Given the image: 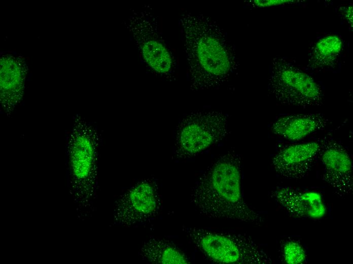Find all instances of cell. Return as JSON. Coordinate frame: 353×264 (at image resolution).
<instances>
[{
    "instance_id": "1",
    "label": "cell",
    "mask_w": 353,
    "mask_h": 264,
    "mask_svg": "<svg viewBox=\"0 0 353 264\" xmlns=\"http://www.w3.org/2000/svg\"><path fill=\"white\" fill-rule=\"evenodd\" d=\"M180 23L191 89L201 90L220 86L237 67L235 52L226 34L215 21L202 14L184 13Z\"/></svg>"
},
{
    "instance_id": "2",
    "label": "cell",
    "mask_w": 353,
    "mask_h": 264,
    "mask_svg": "<svg viewBox=\"0 0 353 264\" xmlns=\"http://www.w3.org/2000/svg\"><path fill=\"white\" fill-rule=\"evenodd\" d=\"M241 157L233 151L221 155L208 167L192 188L190 199L202 215L261 225L264 219L244 199Z\"/></svg>"
},
{
    "instance_id": "3",
    "label": "cell",
    "mask_w": 353,
    "mask_h": 264,
    "mask_svg": "<svg viewBox=\"0 0 353 264\" xmlns=\"http://www.w3.org/2000/svg\"><path fill=\"white\" fill-rule=\"evenodd\" d=\"M183 231L208 259L222 264H270L271 257L246 235L183 226Z\"/></svg>"
},
{
    "instance_id": "4",
    "label": "cell",
    "mask_w": 353,
    "mask_h": 264,
    "mask_svg": "<svg viewBox=\"0 0 353 264\" xmlns=\"http://www.w3.org/2000/svg\"><path fill=\"white\" fill-rule=\"evenodd\" d=\"M268 88L275 100L285 105L303 108L320 106L324 100L321 84L285 57L272 59Z\"/></svg>"
},
{
    "instance_id": "5",
    "label": "cell",
    "mask_w": 353,
    "mask_h": 264,
    "mask_svg": "<svg viewBox=\"0 0 353 264\" xmlns=\"http://www.w3.org/2000/svg\"><path fill=\"white\" fill-rule=\"evenodd\" d=\"M228 133L227 117L223 112L215 110L192 112L178 126L175 155L179 158L196 156L222 140Z\"/></svg>"
},
{
    "instance_id": "6",
    "label": "cell",
    "mask_w": 353,
    "mask_h": 264,
    "mask_svg": "<svg viewBox=\"0 0 353 264\" xmlns=\"http://www.w3.org/2000/svg\"><path fill=\"white\" fill-rule=\"evenodd\" d=\"M99 137L94 127L84 120L75 126L70 138V162L73 177L87 191L93 190Z\"/></svg>"
},
{
    "instance_id": "7",
    "label": "cell",
    "mask_w": 353,
    "mask_h": 264,
    "mask_svg": "<svg viewBox=\"0 0 353 264\" xmlns=\"http://www.w3.org/2000/svg\"><path fill=\"white\" fill-rule=\"evenodd\" d=\"M161 207L156 183L144 179L131 187L118 200L115 210V221L124 226L143 223L155 218Z\"/></svg>"
},
{
    "instance_id": "8",
    "label": "cell",
    "mask_w": 353,
    "mask_h": 264,
    "mask_svg": "<svg viewBox=\"0 0 353 264\" xmlns=\"http://www.w3.org/2000/svg\"><path fill=\"white\" fill-rule=\"evenodd\" d=\"M319 157L324 168L323 180L340 197L352 193V163L343 145L333 138L324 140Z\"/></svg>"
},
{
    "instance_id": "9",
    "label": "cell",
    "mask_w": 353,
    "mask_h": 264,
    "mask_svg": "<svg viewBox=\"0 0 353 264\" xmlns=\"http://www.w3.org/2000/svg\"><path fill=\"white\" fill-rule=\"evenodd\" d=\"M324 140L291 144L278 149L272 166L280 177L299 179L306 176L319 157Z\"/></svg>"
},
{
    "instance_id": "10",
    "label": "cell",
    "mask_w": 353,
    "mask_h": 264,
    "mask_svg": "<svg viewBox=\"0 0 353 264\" xmlns=\"http://www.w3.org/2000/svg\"><path fill=\"white\" fill-rule=\"evenodd\" d=\"M272 196L287 212L296 217L319 219L327 213L323 196L318 192L281 187L273 192Z\"/></svg>"
},
{
    "instance_id": "11",
    "label": "cell",
    "mask_w": 353,
    "mask_h": 264,
    "mask_svg": "<svg viewBox=\"0 0 353 264\" xmlns=\"http://www.w3.org/2000/svg\"><path fill=\"white\" fill-rule=\"evenodd\" d=\"M329 122V119L321 113L289 114L274 121L271 130L279 138L298 142L324 129Z\"/></svg>"
},
{
    "instance_id": "12",
    "label": "cell",
    "mask_w": 353,
    "mask_h": 264,
    "mask_svg": "<svg viewBox=\"0 0 353 264\" xmlns=\"http://www.w3.org/2000/svg\"><path fill=\"white\" fill-rule=\"evenodd\" d=\"M141 258L153 263L188 264L186 255L171 242L153 238L146 241L139 252Z\"/></svg>"
},
{
    "instance_id": "13",
    "label": "cell",
    "mask_w": 353,
    "mask_h": 264,
    "mask_svg": "<svg viewBox=\"0 0 353 264\" xmlns=\"http://www.w3.org/2000/svg\"><path fill=\"white\" fill-rule=\"evenodd\" d=\"M343 48V42L337 36L324 37L314 44L309 53L307 69L322 71L334 68Z\"/></svg>"
},
{
    "instance_id": "14",
    "label": "cell",
    "mask_w": 353,
    "mask_h": 264,
    "mask_svg": "<svg viewBox=\"0 0 353 264\" xmlns=\"http://www.w3.org/2000/svg\"><path fill=\"white\" fill-rule=\"evenodd\" d=\"M141 45L143 56L147 63L155 72L165 74L172 68V58L167 47L158 39L151 37Z\"/></svg>"
},
{
    "instance_id": "15",
    "label": "cell",
    "mask_w": 353,
    "mask_h": 264,
    "mask_svg": "<svg viewBox=\"0 0 353 264\" xmlns=\"http://www.w3.org/2000/svg\"><path fill=\"white\" fill-rule=\"evenodd\" d=\"M284 260L287 264H302L307 258L306 252L298 242L290 240L283 248Z\"/></svg>"
},
{
    "instance_id": "16",
    "label": "cell",
    "mask_w": 353,
    "mask_h": 264,
    "mask_svg": "<svg viewBox=\"0 0 353 264\" xmlns=\"http://www.w3.org/2000/svg\"><path fill=\"white\" fill-rule=\"evenodd\" d=\"M255 6L259 7H268L271 6H278L285 4H293L298 2L294 0H254L253 1Z\"/></svg>"
},
{
    "instance_id": "17",
    "label": "cell",
    "mask_w": 353,
    "mask_h": 264,
    "mask_svg": "<svg viewBox=\"0 0 353 264\" xmlns=\"http://www.w3.org/2000/svg\"><path fill=\"white\" fill-rule=\"evenodd\" d=\"M341 11L344 18L347 20V22L350 24V26H352V5L347 6V7H341Z\"/></svg>"
}]
</instances>
